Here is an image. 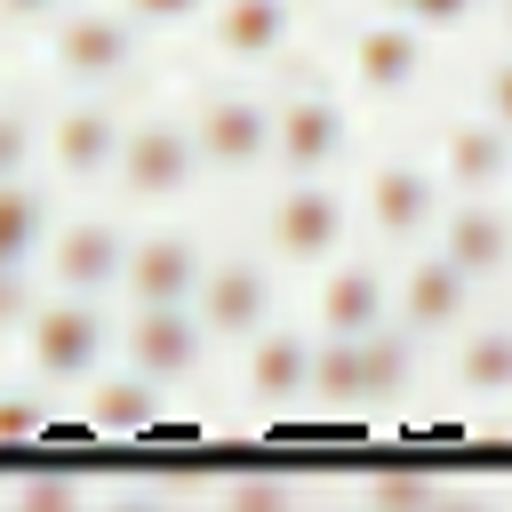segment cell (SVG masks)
Wrapping results in <instances>:
<instances>
[{
  "instance_id": "cell-31",
  "label": "cell",
  "mask_w": 512,
  "mask_h": 512,
  "mask_svg": "<svg viewBox=\"0 0 512 512\" xmlns=\"http://www.w3.org/2000/svg\"><path fill=\"white\" fill-rule=\"evenodd\" d=\"M64 8H72V0H8V24H16V32H48Z\"/></svg>"
},
{
  "instance_id": "cell-28",
  "label": "cell",
  "mask_w": 512,
  "mask_h": 512,
  "mask_svg": "<svg viewBox=\"0 0 512 512\" xmlns=\"http://www.w3.org/2000/svg\"><path fill=\"white\" fill-rule=\"evenodd\" d=\"M72 504H80V488H72V480H56V472H48V480H16V488H8V512H72Z\"/></svg>"
},
{
  "instance_id": "cell-30",
  "label": "cell",
  "mask_w": 512,
  "mask_h": 512,
  "mask_svg": "<svg viewBox=\"0 0 512 512\" xmlns=\"http://www.w3.org/2000/svg\"><path fill=\"white\" fill-rule=\"evenodd\" d=\"M480 112L512 128V48H504L496 64H480Z\"/></svg>"
},
{
  "instance_id": "cell-21",
  "label": "cell",
  "mask_w": 512,
  "mask_h": 512,
  "mask_svg": "<svg viewBox=\"0 0 512 512\" xmlns=\"http://www.w3.org/2000/svg\"><path fill=\"white\" fill-rule=\"evenodd\" d=\"M456 384L464 392H512V320H480L456 336Z\"/></svg>"
},
{
  "instance_id": "cell-10",
  "label": "cell",
  "mask_w": 512,
  "mask_h": 512,
  "mask_svg": "<svg viewBox=\"0 0 512 512\" xmlns=\"http://www.w3.org/2000/svg\"><path fill=\"white\" fill-rule=\"evenodd\" d=\"M128 248H136V232L120 216L88 208V216L56 224V240H48L40 264H48V288H64V296H112L128 280Z\"/></svg>"
},
{
  "instance_id": "cell-29",
  "label": "cell",
  "mask_w": 512,
  "mask_h": 512,
  "mask_svg": "<svg viewBox=\"0 0 512 512\" xmlns=\"http://www.w3.org/2000/svg\"><path fill=\"white\" fill-rule=\"evenodd\" d=\"M440 496V480H424V472H368V504H432Z\"/></svg>"
},
{
  "instance_id": "cell-12",
  "label": "cell",
  "mask_w": 512,
  "mask_h": 512,
  "mask_svg": "<svg viewBox=\"0 0 512 512\" xmlns=\"http://www.w3.org/2000/svg\"><path fill=\"white\" fill-rule=\"evenodd\" d=\"M472 272L448 256V248H416L408 264H400V280H392V320H408L416 336H448V328H464L472 320Z\"/></svg>"
},
{
  "instance_id": "cell-20",
  "label": "cell",
  "mask_w": 512,
  "mask_h": 512,
  "mask_svg": "<svg viewBox=\"0 0 512 512\" xmlns=\"http://www.w3.org/2000/svg\"><path fill=\"white\" fill-rule=\"evenodd\" d=\"M56 200H48V176H0V264H40L48 240H56Z\"/></svg>"
},
{
  "instance_id": "cell-2",
  "label": "cell",
  "mask_w": 512,
  "mask_h": 512,
  "mask_svg": "<svg viewBox=\"0 0 512 512\" xmlns=\"http://www.w3.org/2000/svg\"><path fill=\"white\" fill-rule=\"evenodd\" d=\"M144 64V24L120 0H72L48 24V72L64 88H120Z\"/></svg>"
},
{
  "instance_id": "cell-5",
  "label": "cell",
  "mask_w": 512,
  "mask_h": 512,
  "mask_svg": "<svg viewBox=\"0 0 512 512\" xmlns=\"http://www.w3.org/2000/svg\"><path fill=\"white\" fill-rule=\"evenodd\" d=\"M440 208H448V184H440L432 160H416V152L368 160V176H360V224H368L376 248H424L440 232Z\"/></svg>"
},
{
  "instance_id": "cell-19",
  "label": "cell",
  "mask_w": 512,
  "mask_h": 512,
  "mask_svg": "<svg viewBox=\"0 0 512 512\" xmlns=\"http://www.w3.org/2000/svg\"><path fill=\"white\" fill-rule=\"evenodd\" d=\"M312 328H288V320H272V328H256L248 336V360H240V384L256 392V400H312Z\"/></svg>"
},
{
  "instance_id": "cell-1",
  "label": "cell",
  "mask_w": 512,
  "mask_h": 512,
  "mask_svg": "<svg viewBox=\"0 0 512 512\" xmlns=\"http://www.w3.org/2000/svg\"><path fill=\"white\" fill-rule=\"evenodd\" d=\"M352 224H360V200L336 176H280V192L264 200V256L296 264V272H320V264L344 256Z\"/></svg>"
},
{
  "instance_id": "cell-18",
  "label": "cell",
  "mask_w": 512,
  "mask_h": 512,
  "mask_svg": "<svg viewBox=\"0 0 512 512\" xmlns=\"http://www.w3.org/2000/svg\"><path fill=\"white\" fill-rule=\"evenodd\" d=\"M208 48L224 64H280L296 48V0H216L208 8Z\"/></svg>"
},
{
  "instance_id": "cell-17",
  "label": "cell",
  "mask_w": 512,
  "mask_h": 512,
  "mask_svg": "<svg viewBox=\"0 0 512 512\" xmlns=\"http://www.w3.org/2000/svg\"><path fill=\"white\" fill-rule=\"evenodd\" d=\"M312 320H320L328 336H368V328H384V320H392V280H384V264H376V256H336V264H320Z\"/></svg>"
},
{
  "instance_id": "cell-25",
  "label": "cell",
  "mask_w": 512,
  "mask_h": 512,
  "mask_svg": "<svg viewBox=\"0 0 512 512\" xmlns=\"http://www.w3.org/2000/svg\"><path fill=\"white\" fill-rule=\"evenodd\" d=\"M384 16H408V24H424V32H456V24H472L480 16V0H376Z\"/></svg>"
},
{
  "instance_id": "cell-13",
  "label": "cell",
  "mask_w": 512,
  "mask_h": 512,
  "mask_svg": "<svg viewBox=\"0 0 512 512\" xmlns=\"http://www.w3.org/2000/svg\"><path fill=\"white\" fill-rule=\"evenodd\" d=\"M208 280V240L184 232V224H160V232H136L128 248V304H192Z\"/></svg>"
},
{
  "instance_id": "cell-32",
  "label": "cell",
  "mask_w": 512,
  "mask_h": 512,
  "mask_svg": "<svg viewBox=\"0 0 512 512\" xmlns=\"http://www.w3.org/2000/svg\"><path fill=\"white\" fill-rule=\"evenodd\" d=\"M32 424H40V408H32V400H0V440H24Z\"/></svg>"
},
{
  "instance_id": "cell-3",
  "label": "cell",
  "mask_w": 512,
  "mask_h": 512,
  "mask_svg": "<svg viewBox=\"0 0 512 512\" xmlns=\"http://www.w3.org/2000/svg\"><path fill=\"white\" fill-rule=\"evenodd\" d=\"M208 176L200 160V136H192V112H128V136H120V168H112V192L128 208H168L184 200L192 184Z\"/></svg>"
},
{
  "instance_id": "cell-8",
  "label": "cell",
  "mask_w": 512,
  "mask_h": 512,
  "mask_svg": "<svg viewBox=\"0 0 512 512\" xmlns=\"http://www.w3.org/2000/svg\"><path fill=\"white\" fill-rule=\"evenodd\" d=\"M104 344H112V320L96 312V296H48L40 312H32V328H24V360H32V376L40 384H80V376H96L104 368Z\"/></svg>"
},
{
  "instance_id": "cell-33",
  "label": "cell",
  "mask_w": 512,
  "mask_h": 512,
  "mask_svg": "<svg viewBox=\"0 0 512 512\" xmlns=\"http://www.w3.org/2000/svg\"><path fill=\"white\" fill-rule=\"evenodd\" d=\"M496 24H504V40H512V0H496Z\"/></svg>"
},
{
  "instance_id": "cell-23",
  "label": "cell",
  "mask_w": 512,
  "mask_h": 512,
  "mask_svg": "<svg viewBox=\"0 0 512 512\" xmlns=\"http://www.w3.org/2000/svg\"><path fill=\"white\" fill-rule=\"evenodd\" d=\"M312 400H328V408L368 400V360H360V336H328V328H320V344H312Z\"/></svg>"
},
{
  "instance_id": "cell-6",
  "label": "cell",
  "mask_w": 512,
  "mask_h": 512,
  "mask_svg": "<svg viewBox=\"0 0 512 512\" xmlns=\"http://www.w3.org/2000/svg\"><path fill=\"white\" fill-rule=\"evenodd\" d=\"M120 136H128V112L112 104V88H80L72 104L48 112V176L56 184H112Z\"/></svg>"
},
{
  "instance_id": "cell-11",
  "label": "cell",
  "mask_w": 512,
  "mask_h": 512,
  "mask_svg": "<svg viewBox=\"0 0 512 512\" xmlns=\"http://www.w3.org/2000/svg\"><path fill=\"white\" fill-rule=\"evenodd\" d=\"M192 312L208 320L216 344H248L256 328L280 320V280H272V264H264L256 248H248V256H208V280H200Z\"/></svg>"
},
{
  "instance_id": "cell-16",
  "label": "cell",
  "mask_w": 512,
  "mask_h": 512,
  "mask_svg": "<svg viewBox=\"0 0 512 512\" xmlns=\"http://www.w3.org/2000/svg\"><path fill=\"white\" fill-rule=\"evenodd\" d=\"M432 248H448L480 288L504 280V272H512V208H504V192H464V200H448Z\"/></svg>"
},
{
  "instance_id": "cell-4",
  "label": "cell",
  "mask_w": 512,
  "mask_h": 512,
  "mask_svg": "<svg viewBox=\"0 0 512 512\" xmlns=\"http://www.w3.org/2000/svg\"><path fill=\"white\" fill-rule=\"evenodd\" d=\"M192 136H200L208 176H256V168H272V152H280V96L240 88V80L200 88V96H192Z\"/></svg>"
},
{
  "instance_id": "cell-24",
  "label": "cell",
  "mask_w": 512,
  "mask_h": 512,
  "mask_svg": "<svg viewBox=\"0 0 512 512\" xmlns=\"http://www.w3.org/2000/svg\"><path fill=\"white\" fill-rule=\"evenodd\" d=\"M40 272H48V264H0V328H16V336L32 328V312L48 304V296H40Z\"/></svg>"
},
{
  "instance_id": "cell-14",
  "label": "cell",
  "mask_w": 512,
  "mask_h": 512,
  "mask_svg": "<svg viewBox=\"0 0 512 512\" xmlns=\"http://www.w3.org/2000/svg\"><path fill=\"white\" fill-rule=\"evenodd\" d=\"M208 320L192 312V304H136V320H128V368H144L152 384H184V376H200V360H208Z\"/></svg>"
},
{
  "instance_id": "cell-15",
  "label": "cell",
  "mask_w": 512,
  "mask_h": 512,
  "mask_svg": "<svg viewBox=\"0 0 512 512\" xmlns=\"http://www.w3.org/2000/svg\"><path fill=\"white\" fill-rule=\"evenodd\" d=\"M432 168H440L448 200H464V192H512V128L488 120V112H464V120L440 128Z\"/></svg>"
},
{
  "instance_id": "cell-7",
  "label": "cell",
  "mask_w": 512,
  "mask_h": 512,
  "mask_svg": "<svg viewBox=\"0 0 512 512\" xmlns=\"http://www.w3.org/2000/svg\"><path fill=\"white\" fill-rule=\"evenodd\" d=\"M424 64H432V32L408 24V16H384V8L368 24H352V40H344V80L360 96H376V104L416 96L424 88Z\"/></svg>"
},
{
  "instance_id": "cell-9",
  "label": "cell",
  "mask_w": 512,
  "mask_h": 512,
  "mask_svg": "<svg viewBox=\"0 0 512 512\" xmlns=\"http://www.w3.org/2000/svg\"><path fill=\"white\" fill-rule=\"evenodd\" d=\"M344 152H352V112H344V96L320 88V80H296V88L280 96V152H272V168H280V176H336Z\"/></svg>"
},
{
  "instance_id": "cell-27",
  "label": "cell",
  "mask_w": 512,
  "mask_h": 512,
  "mask_svg": "<svg viewBox=\"0 0 512 512\" xmlns=\"http://www.w3.org/2000/svg\"><path fill=\"white\" fill-rule=\"evenodd\" d=\"M224 504H232V512H280V504H288V480L240 472V480H224Z\"/></svg>"
},
{
  "instance_id": "cell-26",
  "label": "cell",
  "mask_w": 512,
  "mask_h": 512,
  "mask_svg": "<svg viewBox=\"0 0 512 512\" xmlns=\"http://www.w3.org/2000/svg\"><path fill=\"white\" fill-rule=\"evenodd\" d=\"M144 32H176V24H208V8L216 0H120Z\"/></svg>"
},
{
  "instance_id": "cell-22",
  "label": "cell",
  "mask_w": 512,
  "mask_h": 512,
  "mask_svg": "<svg viewBox=\"0 0 512 512\" xmlns=\"http://www.w3.org/2000/svg\"><path fill=\"white\" fill-rule=\"evenodd\" d=\"M152 416H160V384H152L144 368H120V376L96 384V400H88V424H96V432H152Z\"/></svg>"
}]
</instances>
